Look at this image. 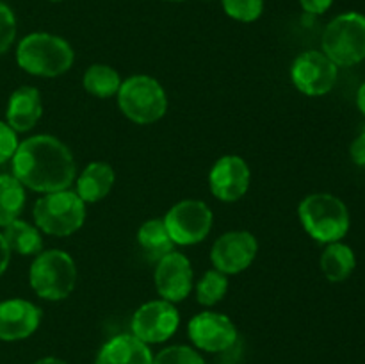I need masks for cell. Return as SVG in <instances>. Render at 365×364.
<instances>
[{
	"label": "cell",
	"instance_id": "cell-1",
	"mask_svg": "<svg viewBox=\"0 0 365 364\" xmlns=\"http://www.w3.org/2000/svg\"><path fill=\"white\" fill-rule=\"evenodd\" d=\"M11 163L13 175L24 188L43 195L70 189L77 178V163L71 150L50 134H38L21 141Z\"/></svg>",
	"mask_w": 365,
	"mask_h": 364
},
{
	"label": "cell",
	"instance_id": "cell-14",
	"mask_svg": "<svg viewBox=\"0 0 365 364\" xmlns=\"http://www.w3.org/2000/svg\"><path fill=\"white\" fill-rule=\"evenodd\" d=\"M252 171L242 157L223 156L214 163L209 173L210 193L221 202H237L248 193Z\"/></svg>",
	"mask_w": 365,
	"mask_h": 364
},
{
	"label": "cell",
	"instance_id": "cell-19",
	"mask_svg": "<svg viewBox=\"0 0 365 364\" xmlns=\"http://www.w3.org/2000/svg\"><path fill=\"white\" fill-rule=\"evenodd\" d=\"M319 266L327 280L339 284L351 277L356 268V256L351 246H348L346 243H328L327 248L321 253Z\"/></svg>",
	"mask_w": 365,
	"mask_h": 364
},
{
	"label": "cell",
	"instance_id": "cell-17",
	"mask_svg": "<svg viewBox=\"0 0 365 364\" xmlns=\"http://www.w3.org/2000/svg\"><path fill=\"white\" fill-rule=\"evenodd\" d=\"M95 364H153V353L134 334H120L103 343Z\"/></svg>",
	"mask_w": 365,
	"mask_h": 364
},
{
	"label": "cell",
	"instance_id": "cell-22",
	"mask_svg": "<svg viewBox=\"0 0 365 364\" xmlns=\"http://www.w3.org/2000/svg\"><path fill=\"white\" fill-rule=\"evenodd\" d=\"M121 77L113 66L103 63H95L88 66L82 77V84L89 95L96 98H110L116 96L121 88Z\"/></svg>",
	"mask_w": 365,
	"mask_h": 364
},
{
	"label": "cell",
	"instance_id": "cell-15",
	"mask_svg": "<svg viewBox=\"0 0 365 364\" xmlns=\"http://www.w3.org/2000/svg\"><path fill=\"white\" fill-rule=\"evenodd\" d=\"M41 323V309L24 298L0 302V341H21L34 334Z\"/></svg>",
	"mask_w": 365,
	"mask_h": 364
},
{
	"label": "cell",
	"instance_id": "cell-29",
	"mask_svg": "<svg viewBox=\"0 0 365 364\" xmlns=\"http://www.w3.org/2000/svg\"><path fill=\"white\" fill-rule=\"evenodd\" d=\"M303 11L307 14H312V16H319V14H324L331 7L334 0H299Z\"/></svg>",
	"mask_w": 365,
	"mask_h": 364
},
{
	"label": "cell",
	"instance_id": "cell-5",
	"mask_svg": "<svg viewBox=\"0 0 365 364\" xmlns=\"http://www.w3.org/2000/svg\"><path fill=\"white\" fill-rule=\"evenodd\" d=\"M34 225L48 236H71L81 231L86 221V203L75 189L45 193L34 203Z\"/></svg>",
	"mask_w": 365,
	"mask_h": 364
},
{
	"label": "cell",
	"instance_id": "cell-4",
	"mask_svg": "<svg viewBox=\"0 0 365 364\" xmlns=\"http://www.w3.org/2000/svg\"><path fill=\"white\" fill-rule=\"evenodd\" d=\"M29 282L39 298L61 302L73 293L77 284V264L64 250H43L32 261Z\"/></svg>",
	"mask_w": 365,
	"mask_h": 364
},
{
	"label": "cell",
	"instance_id": "cell-35",
	"mask_svg": "<svg viewBox=\"0 0 365 364\" xmlns=\"http://www.w3.org/2000/svg\"><path fill=\"white\" fill-rule=\"evenodd\" d=\"M48 2H63V0H48Z\"/></svg>",
	"mask_w": 365,
	"mask_h": 364
},
{
	"label": "cell",
	"instance_id": "cell-34",
	"mask_svg": "<svg viewBox=\"0 0 365 364\" xmlns=\"http://www.w3.org/2000/svg\"><path fill=\"white\" fill-rule=\"evenodd\" d=\"M168 2H184V0H168Z\"/></svg>",
	"mask_w": 365,
	"mask_h": 364
},
{
	"label": "cell",
	"instance_id": "cell-31",
	"mask_svg": "<svg viewBox=\"0 0 365 364\" xmlns=\"http://www.w3.org/2000/svg\"><path fill=\"white\" fill-rule=\"evenodd\" d=\"M9 261H11V250L7 246L6 239H4L2 232H0V275L7 270L9 266Z\"/></svg>",
	"mask_w": 365,
	"mask_h": 364
},
{
	"label": "cell",
	"instance_id": "cell-2",
	"mask_svg": "<svg viewBox=\"0 0 365 364\" xmlns=\"http://www.w3.org/2000/svg\"><path fill=\"white\" fill-rule=\"evenodd\" d=\"M16 63L36 77H59L73 66L75 52L61 36L32 32L18 43Z\"/></svg>",
	"mask_w": 365,
	"mask_h": 364
},
{
	"label": "cell",
	"instance_id": "cell-11",
	"mask_svg": "<svg viewBox=\"0 0 365 364\" xmlns=\"http://www.w3.org/2000/svg\"><path fill=\"white\" fill-rule=\"evenodd\" d=\"M187 335L196 350L209 353L227 352L239 339L234 321L216 310H203L192 316L187 325Z\"/></svg>",
	"mask_w": 365,
	"mask_h": 364
},
{
	"label": "cell",
	"instance_id": "cell-24",
	"mask_svg": "<svg viewBox=\"0 0 365 364\" xmlns=\"http://www.w3.org/2000/svg\"><path fill=\"white\" fill-rule=\"evenodd\" d=\"M196 300L200 305L212 307L220 303L228 293V275L221 273L216 268L205 271L195 284Z\"/></svg>",
	"mask_w": 365,
	"mask_h": 364
},
{
	"label": "cell",
	"instance_id": "cell-21",
	"mask_svg": "<svg viewBox=\"0 0 365 364\" xmlns=\"http://www.w3.org/2000/svg\"><path fill=\"white\" fill-rule=\"evenodd\" d=\"M2 236L11 252H16L20 256H38L39 252H43L41 231L20 218L6 225Z\"/></svg>",
	"mask_w": 365,
	"mask_h": 364
},
{
	"label": "cell",
	"instance_id": "cell-3",
	"mask_svg": "<svg viewBox=\"0 0 365 364\" xmlns=\"http://www.w3.org/2000/svg\"><path fill=\"white\" fill-rule=\"evenodd\" d=\"M298 216L307 234L323 245L341 241L351 225L348 206L331 193L307 195L299 202Z\"/></svg>",
	"mask_w": 365,
	"mask_h": 364
},
{
	"label": "cell",
	"instance_id": "cell-18",
	"mask_svg": "<svg viewBox=\"0 0 365 364\" xmlns=\"http://www.w3.org/2000/svg\"><path fill=\"white\" fill-rule=\"evenodd\" d=\"M116 173L106 161H93L75 178V193L84 203H96L106 198L113 189Z\"/></svg>",
	"mask_w": 365,
	"mask_h": 364
},
{
	"label": "cell",
	"instance_id": "cell-7",
	"mask_svg": "<svg viewBox=\"0 0 365 364\" xmlns=\"http://www.w3.org/2000/svg\"><path fill=\"white\" fill-rule=\"evenodd\" d=\"M321 52L337 66H355L365 59V14L349 11L327 25Z\"/></svg>",
	"mask_w": 365,
	"mask_h": 364
},
{
	"label": "cell",
	"instance_id": "cell-16",
	"mask_svg": "<svg viewBox=\"0 0 365 364\" xmlns=\"http://www.w3.org/2000/svg\"><path fill=\"white\" fill-rule=\"evenodd\" d=\"M43 114L41 91L34 86H21L9 96L6 111V123L14 132H29L36 127Z\"/></svg>",
	"mask_w": 365,
	"mask_h": 364
},
{
	"label": "cell",
	"instance_id": "cell-8",
	"mask_svg": "<svg viewBox=\"0 0 365 364\" xmlns=\"http://www.w3.org/2000/svg\"><path fill=\"white\" fill-rule=\"evenodd\" d=\"M163 220L175 245L191 246L210 234L214 214L202 200L187 198L175 203Z\"/></svg>",
	"mask_w": 365,
	"mask_h": 364
},
{
	"label": "cell",
	"instance_id": "cell-20",
	"mask_svg": "<svg viewBox=\"0 0 365 364\" xmlns=\"http://www.w3.org/2000/svg\"><path fill=\"white\" fill-rule=\"evenodd\" d=\"M138 243L143 248V252H145L146 259L152 261V263L160 261L164 256L173 252L175 246H177L173 239H171L166 225H164V220H159V218L146 220L139 227Z\"/></svg>",
	"mask_w": 365,
	"mask_h": 364
},
{
	"label": "cell",
	"instance_id": "cell-10",
	"mask_svg": "<svg viewBox=\"0 0 365 364\" xmlns=\"http://www.w3.org/2000/svg\"><path fill=\"white\" fill-rule=\"evenodd\" d=\"M339 66L321 50L299 54L291 66V81L299 93L307 96H323L334 89Z\"/></svg>",
	"mask_w": 365,
	"mask_h": 364
},
{
	"label": "cell",
	"instance_id": "cell-32",
	"mask_svg": "<svg viewBox=\"0 0 365 364\" xmlns=\"http://www.w3.org/2000/svg\"><path fill=\"white\" fill-rule=\"evenodd\" d=\"M356 106H359L360 113L365 116V82L359 88V93H356Z\"/></svg>",
	"mask_w": 365,
	"mask_h": 364
},
{
	"label": "cell",
	"instance_id": "cell-25",
	"mask_svg": "<svg viewBox=\"0 0 365 364\" xmlns=\"http://www.w3.org/2000/svg\"><path fill=\"white\" fill-rule=\"evenodd\" d=\"M153 364H205V359L195 346L171 345L153 355Z\"/></svg>",
	"mask_w": 365,
	"mask_h": 364
},
{
	"label": "cell",
	"instance_id": "cell-33",
	"mask_svg": "<svg viewBox=\"0 0 365 364\" xmlns=\"http://www.w3.org/2000/svg\"><path fill=\"white\" fill-rule=\"evenodd\" d=\"M32 364H68L66 360L59 359V357H43V359H38Z\"/></svg>",
	"mask_w": 365,
	"mask_h": 364
},
{
	"label": "cell",
	"instance_id": "cell-28",
	"mask_svg": "<svg viewBox=\"0 0 365 364\" xmlns=\"http://www.w3.org/2000/svg\"><path fill=\"white\" fill-rule=\"evenodd\" d=\"M18 145H20V143H18L16 132H14L6 121H0V164L13 159Z\"/></svg>",
	"mask_w": 365,
	"mask_h": 364
},
{
	"label": "cell",
	"instance_id": "cell-13",
	"mask_svg": "<svg viewBox=\"0 0 365 364\" xmlns=\"http://www.w3.org/2000/svg\"><path fill=\"white\" fill-rule=\"evenodd\" d=\"M153 282L163 300L171 303L184 302L195 289V271L191 261L187 256L173 250L157 261Z\"/></svg>",
	"mask_w": 365,
	"mask_h": 364
},
{
	"label": "cell",
	"instance_id": "cell-26",
	"mask_svg": "<svg viewBox=\"0 0 365 364\" xmlns=\"http://www.w3.org/2000/svg\"><path fill=\"white\" fill-rule=\"evenodd\" d=\"M221 6L232 20L252 24L262 16L264 0H221Z\"/></svg>",
	"mask_w": 365,
	"mask_h": 364
},
{
	"label": "cell",
	"instance_id": "cell-30",
	"mask_svg": "<svg viewBox=\"0 0 365 364\" xmlns=\"http://www.w3.org/2000/svg\"><path fill=\"white\" fill-rule=\"evenodd\" d=\"M349 156H351L353 163L359 166H365V132L355 138V141L349 146Z\"/></svg>",
	"mask_w": 365,
	"mask_h": 364
},
{
	"label": "cell",
	"instance_id": "cell-6",
	"mask_svg": "<svg viewBox=\"0 0 365 364\" xmlns=\"http://www.w3.org/2000/svg\"><path fill=\"white\" fill-rule=\"evenodd\" d=\"M116 98L121 113L138 125L155 123L168 111L166 89L150 75H132L125 79Z\"/></svg>",
	"mask_w": 365,
	"mask_h": 364
},
{
	"label": "cell",
	"instance_id": "cell-12",
	"mask_svg": "<svg viewBox=\"0 0 365 364\" xmlns=\"http://www.w3.org/2000/svg\"><path fill=\"white\" fill-rule=\"evenodd\" d=\"M259 253V241L248 231H230L214 241L210 261L217 271L237 275L248 270Z\"/></svg>",
	"mask_w": 365,
	"mask_h": 364
},
{
	"label": "cell",
	"instance_id": "cell-23",
	"mask_svg": "<svg viewBox=\"0 0 365 364\" xmlns=\"http://www.w3.org/2000/svg\"><path fill=\"white\" fill-rule=\"evenodd\" d=\"M25 207V188L13 173L0 175V227L18 220Z\"/></svg>",
	"mask_w": 365,
	"mask_h": 364
},
{
	"label": "cell",
	"instance_id": "cell-27",
	"mask_svg": "<svg viewBox=\"0 0 365 364\" xmlns=\"http://www.w3.org/2000/svg\"><path fill=\"white\" fill-rule=\"evenodd\" d=\"M16 38V18L13 9L0 0V56L9 50Z\"/></svg>",
	"mask_w": 365,
	"mask_h": 364
},
{
	"label": "cell",
	"instance_id": "cell-9",
	"mask_svg": "<svg viewBox=\"0 0 365 364\" xmlns=\"http://www.w3.org/2000/svg\"><path fill=\"white\" fill-rule=\"evenodd\" d=\"M180 325V313L177 305L168 300H150L134 313L130 328L135 338L146 345H160L173 338Z\"/></svg>",
	"mask_w": 365,
	"mask_h": 364
}]
</instances>
